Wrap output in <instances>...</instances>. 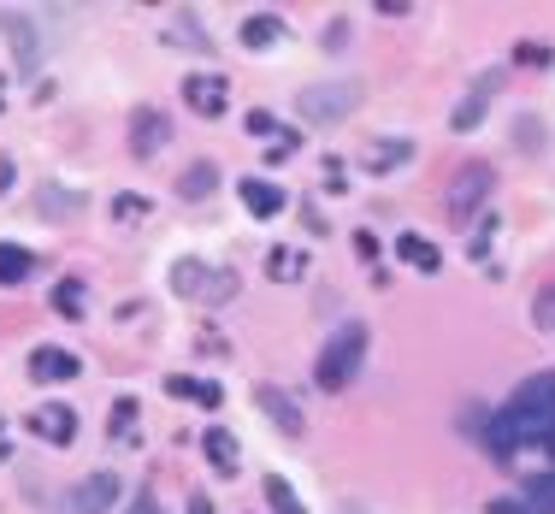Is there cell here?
<instances>
[{
	"label": "cell",
	"instance_id": "obj_1",
	"mask_svg": "<svg viewBox=\"0 0 555 514\" xmlns=\"http://www.w3.org/2000/svg\"><path fill=\"white\" fill-rule=\"evenodd\" d=\"M491 461L520 479V503L532 514H555V373H532L485 426Z\"/></svg>",
	"mask_w": 555,
	"mask_h": 514
},
{
	"label": "cell",
	"instance_id": "obj_2",
	"mask_svg": "<svg viewBox=\"0 0 555 514\" xmlns=\"http://www.w3.org/2000/svg\"><path fill=\"white\" fill-rule=\"evenodd\" d=\"M361 361H367V320H343L337 331H331V337H325L319 361H313V385L337 396V390H349V385H355Z\"/></svg>",
	"mask_w": 555,
	"mask_h": 514
},
{
	"label": "cell",
	"instance_id": "obj_3",
	"mask_svg": "<svg viewBox=\"0 0 555 514\" xmlns=\"http://www.w3.org/2000/svg\"><path fill=\"white\" fill-rule=\"evenodd\" d=\"M172 290H178L184 302H231L243 284H237V272H225V266H207V260L184 255L172 266Z\"/></svg>",
	"mask_w": 555,
	"mask_h": 514
},
{
	"label": "cell",
	"instance_id": "obj_4",
	"mask_svg": "<svg viewBox=\"0 0 555 514\" xmlns=\"http://www.w3.org/2000/svg\"><path fill=\"white\" fill-rule=\"evenodd\" d=\"M491 190H496L491 166H479V160H473V166H461V172H455V184L443 190V219H449V225H473V219H479V207L491 201Z\"/></svg>",
	"mask_w": 555,
	"mask_h": 514
},
{
	"label": "cell",
	"instance_id": "obj_5",
	"mask_svg": "<svg viewBox=\"0 0 555 514\" xmlns=\"http://www.w3.org/2000/svg\"><path fill=\"white\" fill-rule=\"evenodd\" d=\"M124 497V479L113 467H101V473H89V479H77L71 491L60 497V514H113V503Z\"/></svg>",
	"mask_w": 555,
	"mask_h": 514
},
{
	"label": "cell",
	"instance_id": "obj_6",
	"mask_svg": "<svg viewBox=\"0 0 555 514\" xmlns=\"http://www.w3.org/2000/svg\"><path fill=\"white\" fill-rule=\"evenodd\" d=\"M296 101H302V119L337 125V119H349V113L361 107V89H355V83H319V89H302Z\"/></svg>",
	"mask_w": 555,
	"mask_h": 514
},
{
	"label": "cell",
	"instance_id": "obj_7",
	"mask_svg": "<svg viewBox=\"0 0 555 514\" xmlns=\"http://www.w3.org/2000/svg\"><path fill=\"white\" fill-rule=\"evenodd\" d=\"M48 12H18V6H0V30L12 36V54H18V65H36L42 54H48V42L36 36V24H42Z\"/></svg>",
	"mask_w": 555,
	"mask_h": 514
},
{
	"label": "cell",
	"instance_id": "obj_8",
	"mask_svg": "<svg viewBox=\"0 0 555 514\" xmlns=\"http://www.w3.org/2000/svg\"><path fill=\"white\" fill-rule=\"evenodd\" d=\"M166 142H172V119H166L160 107H136V113H130V154H136V160H154Z\"/></svg>",
	"mask_w": 555,
	"mask_h": 514
},
{
	"label": "cell",
	"instance_id": "obj_9",
	"mask_svg": "<svg viewBox=\"0 0 555 514\" xmlns=\"http://www.w3.org/2000/svg\"><path fill=\"white\" fill-rule=\"evenodd\" d=\"M496 89H502V71L473 77V89L461 95V107L449 113V125H455V130H479V125H485V113H491V101H496Z\"/></svg>",
	"mask_w": 555,
	"mask_h": 514
},
{
	"label": "cell",
	"instance_id": "obj_10",
	"mask_svg": "<svg viewBox=\"0 0 555 514\" xmlns=\"http://www.w3.org/2000/svg\"><path fill=\"white\" fill-rule=\"evenodd\" d=\"M184 101L201 113V119H219V113L231 107V83H225L219 71H195V77L184 83Z\"/></svg>",
	"mask_w": 555,
	"mask_h": 514
},
{
	"label": "cell",
	"instance_id": "obj_11",
	"mask_svg": "<svg viewBox=\"0 0 555 514\" xmlns=\"http://www.w3.org/2000/svg\"><path fill=\"white\" fill-rule=\"evenodd\" d=\"M254 402L272 414V426L284 432V438H302V426H308V414H302V402L296 396H284L278 385H254Z\"/></svg>",
	"mask_w": 555,
	"mask_h": 514
},
{
	"label": "cell",
	"instance_id": "obj_12",
	"mask_svg": "<svg viewBox=\"0 0 555 514\" xmlns=\"http://www.w3.org/2000/svg\"><path fill=\"white\" fill-rule=\"evenodd\" d=\"M24 426H30L42 444H71V438H77V414H71L65 402H42V408H36Z\"/></svg>",
	"mask_w": 555,
	"mask_h": 514
},
{
	"label": "cell",
	"instance_id": "obj_13",
	"mask_svg": "<svg viewBox=\"0 0 555 514\" xmlns=\"http://www.w3.org/2000/svg\"><path fill=\"white\" fill-rule=\"evenodd\" d=\"M30 379H42V385H65V379H77V355L60 349V343L30 349Z\"/></svg>",
	"mask_w": 555,
	"mask_h": 514
},
{
	"label": "cell",
	"instance_id": "obj_14",
	"mask_svg": "<svg viewBox=\"0 0 555 514\" xmlns=\"http://www.w3.org/2000/svg\"><path fill=\"white\" fill-rule=\"evenodd\" d=\"M408 160H414V142H402V136L361 148V166H367V172H396V166H408Z\"/></svg>",
	"mask_w": 555,
	"mask_h": 514
},
{
	"label": "cell",
	"instance_id": "obj_15",
	"mask_svg": "<svg viewBox=\"0 0 555 514\" xmlns=\"http://www.w3.org/2000/svg\"><path fill=\"white\" fill-rule=\"evenodd\" d=\"M243 207L254 219H272V213H284V190L272 178H243Z\"/></svg>",
	"mask_w": 555,
	"mask_h": 514
},
{
	"label": "cell",
	"instance_id": "obj_16",
	"mask_svg": "<svg viewBox=\"0 0 555 514\" xmlns=\"http://www.w3.org/2000/svg\"><path fill=\"white\" fill-rule=\"evenodd\" d=\"M201 450H207V461H213L225 479L237 473V438H231L225 426H207V432H201Z\"/></svg>",
	"mask_w": 555,
	"mask_h": 514
},
{
	"label": "cell",
	"instance_id": "obj_17",
	"mask_svg": "<svg viewBox=\"0 0 555 514\" xmlns=\"http://www.w3.org/2000/svg\"><path fill=\"white\" fill-rule=\"evenodd\" d=\"M243 42L248 48H278V42H284V18H278V12H254V18H243Z\"/></svg>",
	"mask_w": 555,
	"mask_h": 514
},
{
	"label": "cell",
	"instance_id": "obj_18",
	"mask_svg": "<svg viewBox=\"0 0 555 514\" xmlns=\"http://www.w3.org/2000/svg\"><path fill=\"white\" fill-rule=\"evenodd\" d=\"M396 255L408 260L414 272H443V255H437L426 237H414V231H402V237H396Z\"/></svg>",
	"mask_w": 555,
	"mask_h": 514
},
{
	"label": "cell",
	"instance_id": "obj_19",
	"mask_svg": "<svg viewBox=\"0 0 555 514\" xmlns=\"http://www.w3.org/2000/svg\"><path fill=\"white\" fill-rule=\"evenodd\" d=\"M260 491H266V509L272 514H308V503H302V497L290 491V479H278V473H266Z\"/></svg>",
	"mask_w": 555,
	"mask_h": 514
},
{
	"label": "cell",
	"instance_id": "obj_20",
	"mask_svg": "<svg viewBox=\"0 0 555 514\" xmlns=\"http://www.w3.org/2000/svg\"><path fill=\"white\" fill-rule=\"evenodd\" d=\"M166 390H172V396H184V402H201V408H219V402H225V390L213 385V379H184V373H178V379H166Z\"/></svg>",
	"mask_w": 555,
	"mask_h": 514
},
{
	"label": "cell",
	"instance_id": "obj_21",
	"mask_svg": "<svg viewBox=\"0 0 555 514\" xmlns=\"http://www.w3.org/2000/svg\"><path fill=\"white\" fill-rule=\"evenodd\" d=\"M36 272V255L18 249V243H0V284H24Z\"/></svg>",
	"mask_w": 555,
	"mask_h": 514
},
{
	"label": "cell",
	"instance_id": "obj_22",
	"mask_svg": "<svg viewBox=\"0 0 555 514\" xmlns=\"http://www.w3.org/2000/svg\"><path fill=\"white\" fill-rule=\"evenodd\" d=\"M213 184H219V172H213V160H195L184 178H178V195L184 201H201V195H213Z\"/></svg>",
	"mask_w": 555,
	"mask_h": 514
},
{
	"label": "cell",
	"instance_id": "obj_23",
	"mask_svg": "<svg viewBox=\"0 0 555 514\" xmlns=\"http://www.w3.org/2000/svg\"><path fill=\"white\" fill-rule=\"evenodd\" d=\"M36 207H42L48 219H71V213H83V195H77V190H54V184H48V190H36Z\"/></svg>",
	"mask_w": 555,
	"mask_h": 514
},
{
	"label": "cell",
	"instance_id": "obj_24",
	"mask_svg": "<svg viewBox=\"0 0 555 514\" xmlns=\"http://www.w3.org/2000/svg\"><path fill=\"white\" fill-rule=\"evenodd\" d=\"M308 272V255L302 249H272L266 255V278H278V284H290V278H302Z\"/></svg>",
	"mask_w": 555,
	"mask_h": 514
},
{
	"label": "cell",
	"instance_id": "obj_25",
	"mask_svg": "<svg viewBox=\"0 0 555 514\" xmlns=\"http://www.w3.org/2000/svg\"><path fill=\"white\" fill-rule=\"evenodd\" d=\"M107 432H113L119 444H136V402H130V396H119V402H113V420H107Z\"/></svg>",
	"mask_w": 555,
	"mask_h": 514
},
{
	"label": "cell",
	"instance_id": "obj_26",
	"mask_svg": "<svg viewBox=\"0 0 555 514\" xmlns=\"http://www.w3.org/2000/svg\"><path fill=\"white\" fill-rule=\"evenodd\" d=\"M54 308H60L65 320H83V308H89V296H83V284H77V278H65L60 290H54Z\"/></svg>",
	"mask_w": 555,
	"mask_h": 514
},
{
	"label": "cell",
	"instance_id": "obj_27",
	"mask_svg": "<svg viewBox=\"0 0 555 514\" xmlns=\"http://www.w3.org/2000/svg\"><path fill=\"white\" fill-rule=\"evenodd\" d=\"M532 325H538V331H555V284H544V290L532 296Z\"/></svg>",
	"mask_w": 555,
	"mask_h": 514
},
{
	"label": "cell",
	"instance_id": "obj_28",
	"mask_svg": "<svg viewBox=\"0 0 555 514\" xmlns=\"http://www.w3.org/2000/svg\"><path fill=\"white\" fill-rule=\"evenodd\" d=\"M113 219H119V225L148 219V201H142V195H113Z\"/></svg>",
	"mask_w": 555,
	"mask_h": 514
},
{
	"label": "cell",
	"instance_id": "obj_29",
	"mask_svg": "<svg viewBox=\"0 0 555 514\" xmlns=\"http://www.w3.org/2000/svg\"><path fill=\"white\" fill-rule=\"evenodd\" d=\"M172 42H178V48H207V36L195 30V18H189V12H178V18H172Z\"/></svg>",
	"mask_w": 555,
	"mask_h": 514
},
{
	"label": "cell",
	"instance_id": "obj_30",
	"mask_svg": "<svg viewBox=\"0 0 555 514\" xmlns=\"http://www.w3.org/2000/svg\"><path fill=\"white\" fill-rule=\"evenodd\" d=\"M514 142H520L526 154H532V148H544V125H538V119H520V125H514Z\"/></svg>",
	"mask_w": 555,
	"mask_h": 514
},
{
	"label": "cell",
	"instance_id": "obj_31",
	"mask_svg": "<svg viewBox=\"0 0 555 514\" xmlns=\"http://www.w3.org/2000/svg\"><path fill=\"white\" fill-rule=\"evenodd\" d=\"M520 65H550L555 54H550V42H520V54H514Z\"/></svg>",
	"mask_w": 555,
	"mask_h": 514
},
{
	"label": "cell",
	"instance_id": "obj_32",
	"mask_svg": "<svg viewBox=\"0 0 555 514\" xmlns=\"http://www.w3.org/2000/svg\"><path fill=\"white\" fill-rule=\"evenodd\" d=\"M248 136H284V130H278L272 113H260V107H254V113H248Z\"/></svg>",
	"mask_w": 555,
	"mask_h": 514
},
{
	"label": "cell",
	"instance_id": "obj_33",
	"mask_svg": "<svg viewBox=\"0 0 555 514\" xmlns=\"http://www.w3.org/2000/svg\"><path fill=\"white\" fill-rule=\"evenodd\" d=\"M325 190H349V184H343V160H337V154L325 160Z\"/></svg>",
	"mask_w": 555,
	"mask_h": 514
},
{
	"label": "cell",
	"instance_id": "obj_34",
	"mask_svg": "<svg viewBox=\"0 0 555 514\" xmlns=\"http://www.w3.org/2000/svg\"><path fill=\"white\" fill-rule=\"evenodd\" d=\"M343 42H349V24H331V30H325V48H331V54H337V48H343Z\"/></svg>",
	"mask_w": 555,
	"mask_h": 514
},
{
	"label": "cell",
	"instance_id": "obj_35",
	"mask_svg": "<svg viewBox=\"0 0 555 514\" xmlns=\"http://www.w3.org/2000/svg\"><path fill=\"white\" fill-rule=\"evenodd\" d=\"M491 514H532L520 497H502V503H491Z\"/></svg>",
	"mask_w": 555,
	"mask_h": 514
},
{
	"label": "cell",
	"instance_id": "obj_36",
	"mask_svg": "<svg viewBox=\"0 0 555 514\" xmlns=\"http://www.w3.org/2000/svg\"><path fill=\"white\" fill-rule=\"evenodd\" d=\"M130 514H160V503H154V491H142V497L130 503Z\"/></svg>",
	"mask_w": 555,
	"mask_h": 514
},
{
	"label": "cell",
	"instance_id": "obj_37",
	"mask_svg": "<svg viewBox=\"0 0 555 514\" xmlns=\"http://www.w3.org/2000/svg\"><path fill=\"white\" fill-rule=\"evenodd\" d=\"M189 514H213V503H207V497L195 491V497H189Z\"/></svg>",
	"mask_w": 555,
	"mask_h": 514
},
{
	"label": "cell",
	"instance_id": "obj_38",
	"mask_svg": "<svg viewBox=\"0 0 555 514\" xmlns=\"http://www.w3.org/2000/svg\"><path fill=\"white\" fill-rule=\"evenodd\" d=\"M6 178H12V166H6V160H0V190H6Z\"/></svg>",
	"mask_w": 555,
	"mask_h": 514
},
{
	"label": "cell",
	"instance_id": "obj_39",
	"mask_svg": "<svg viewBox=\"0 0 555 514\" xmlns=\"http://www.w3.org/2000/svg\"><path fill=\"white\" fill-rule=\"evenodd\" d=\"M349 514H355V509H349Z\"/></svg>",
	"mask_w": 555,
	"mask_h": 514
}]
</instances>
